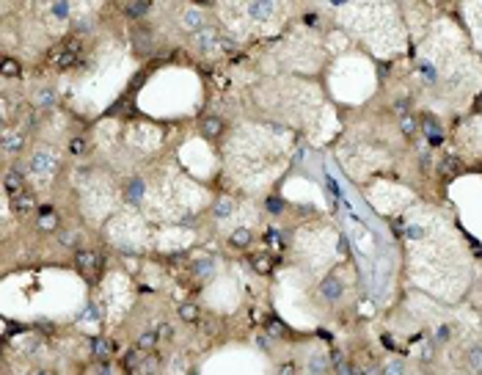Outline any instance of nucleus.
<instances>
[{"label": "nucleus", "instance_id": "nucleus-1", "mask_svg": "<svg viewBox=\"0 0 482 375\" xmlns=\"http://www.w3.org/2000/svg\"><path fill=\"white\" fill-rule=\"evenodd\" d=\"M422 130H424V136H427V141H430L432 146H438L441 141H444V133H441V124L432 116H422Z\"/></svg>", "mask_w": 482, "mask_h": 375}, {"label": "nucleus", "instance_id": "nucleus-2", "mask_svg": "<svg viewBox=\"0 0 482 375\" xmlns=\"http://www.w3.org/2000/svg\"><path fill=\"white\" fill-rule=\"evenodd\" d=\"M182 25H185L187 31H193V34H199L204 28V14L199 9H187L185 14H182Z\"/></svg>", "mask_w": 482, "mask_h": 375}, {"label": "nucleus", "instance_id": "nucleus-3", "mask_svg": "<svg viewBox=\"0 0 482 375\" xmlns=\"http://www.w3.org/2000/svg\"><path fill=\"white\" fill-rule=\"evenodd\" d=\"M22 144H25V138L19 136V133H6L3 136V152L6 154H17L22 149Z\"/></svg>", "mask_w": 482, "mask_h": 375}, {"label": "nucleus", "instance_id": "nucleus-4", "mask_svg": "<svg viewBox=\"0 0 482 375\" xmlns=\"http://www.w3.org/2000/svg\"><path fill=\"white\" fill-rule=\"evenodd\" d=\"M193 44H199V47L218 44V31H215V28H201L199 34H193Z\"/></svg>", "mask_w": 482, "mask_h": 375}, {"label": "nucleus", "instance_id": "nucleus-5", "mask_svg": "<svg viewBox=\"0 0 482 375\" xmlns=\"http://www.w3.org/2000/svg\"><path fill=\"white\" fill-rule=\"evenodd\" d=\"M14 210H17L19 215H28L33 210V196H31V193H17V196H14Z\"/></svg>", "mask_w": 482, "mask_h": 375}, {"label": "nucleus", "instance_id": "nucleus-6", "mask_svg": "<svg viewBox=\"0 0 482 375\" xmlns=\"http://www.w3.org/2000/svg\"><path fill=\"white\" fill-rule=\"evenodd\" d=\"M3 185H6V190L9 193H22V177H17V174H6V179H3Z\"/></svg>", "mask_w": 482, "mask_h": 375}, {"label": "nucleus", "instance_id": "nucleus-7", "mask_svg": "<svg viewBox=\"0 0 482 375\" xmlns=\"http://www.w3.org/2000/svg\"><path fill=\"white\" fill-rule=\"evenodd\" d=\"M223 130V121L218 119V116H210V119L204 121V136H210V138H215Z\"/></svg>", "mask_w": 482, "mask_h": 375}, {"label": "nucleus", "instance_id": "nucleus-8", "mask_svg": "<svg viewBox=\"0 0 482 375\" xmlns=\"http://www.w3.org/2000/svg\"><path fill=\"white\" fill-rule=\"evenodd\" d=\"M75 262L80 265V268H94V265H97V254H94V251H77Z\"/></svg>", "mask_w": 482, "mask_h": 375}, {"label": "nucleus", "instance_id": "nucleus-9", "mask_svg": "<svg viewBox=\"0 0 482 375\" xmlns=\"http://www.w3.org/2000/svg\"><path fill=\"white\" fill-rule=\"evenodd\" d=\"M322 292H325L328 298H339V295H342V287H339L336 279H325V284H322Z\"/></svg>", "mask_w": 482, "mask_h": 375}, {"label": "nucleus", "instance_id": "nucleus-10", "mask_svg": "<svg viewBox=\"0 0 482 375\" xmlns=\"http://www.w3.org/2000/svg\"><path fill=\"white\" fill-rule=\"evenodd\" d=\"M94 356L97 358H108L110 356V342L108 340H94Z\"/></svg>", "mask_w": 482, "mask_h": 375}, {"label": "nucleus", "instance_id": "nucleus-11", "mask_svg": "<svg viewBox=\"0 0 482 375\" xmlns=\"http://www.w3.org/2000/svg\"><path fill=\"white\" fill-rule=\"evenodd\" d=\"M248 240H251V232H248V229H240V232H234V235H232V246L246 248Z\"/></svg>", "mask_w": 482, "mask_h": 375}, {"label": "nucleus", "instance_id": "nucleus-12", "mask_svg": "<svg viewBox=\"0 0 482 375\" xmlns=\"http://www.w3.org/2000/svg\"><path fill=\"white\" fill-rule=\"evenodd\" d=\"M149 9H152V3H130L127 14H130V17H141V14H146Z\"/></svg>", "mask_w": 482, "mask_h": 375}, {"label": "nucleus", "instance_id": "nucleus-13", "mask_svg": "<svg viewBox=\"0 0 482 375\" xmlns=\"http://www.w3.org/2000/svg\"><path fill=\"white\" fill-rule=\"evenodd\" d=\"M55 221H58V218H55L50 210H42V218H39V226H42V229H55Z\"/></svg>", "mask_w": 482, "mask_h": 375}, {"label": "nucleus", "instance_id": "nucleus-14", "mask_svg": "<svg viewBox=\"0 0 482 375\" xmlns=\"http://www.w3.org/2000/svg\"><path fill=\"white\" fill-rule=\"evenodd\" d=\"M468 361H471V367L477 370V373H482V348H471V353H468Z\"/></svg>", "mask_w": 482, "mask_h": 375}, {"label": "nucleus", "instance_id": "nucleus-15", "mask_svg": "<svg viewBox=\"0 0 482 375\" xmlns=\"http://www.w3.org/2000/svg\"><path fill=\"white\" fill-rule=\"evenodd\" d=\"M179 317H182V320H187V323H193L196 317H199V309L190 307V304H185V307L179 309Z\"/></svg>", "mask_w": 482, "mask_h": 375}, {"label": "nucleus", "instance_id": "nucleus-16", "mask_svg": "<svg viewBox=\"0 0 482 375\" xmlns=\"http://www.w3.org/2000/svg\"><path fill=\"white\" fill-rule=\"evenodd\" d=\"M402 373H405L402 361H389V364L383 367V375H402Z\"/></svg>", "mask_w": 482, "mask_h": 375}, {"label": "nucleus", "instance_id": "nucleus-17", "mask_svg": "<svg viewBox=\"0 0 482 375\" xmlns=\"http://www.w3.org/2000/svg\"><path fill=\"white\" fill-rule=\"evenodd\" d=\"M3 75H6V77L19 75V64H17V61H11V58H6V64H3Z\"/></svg>", "mask_w": 482, "mask_h": 375}, {"label": "nucleus", "instance_id": "nucleus-18", "mask_svg": "<svg viewBox=\"0 0 482 375\" xmlns=\"http://www.w3.org/2000/svg\"><path fill=\"white\" fill-rule=\"evenodd\" d=\"M69 152H72V154H77V157H80V154L85 152V141H83V138H75V141H72V144H69Z\"/></svg>", "mask_w": 482, "mask_h": 375}, {"label": "nucleus", "instance_id": "nucleus-19", "mask_svg": "<svg viewBox=\"0 0 482 375\" xmlns=\"http://www.w3.org/2000/svg\"><path fill=\"white\" fill-rule=\"evenodd\" d=\"M399 124H402V133H405V136H414V130H416V121L411 119V116H402V121H399Z\"/></svg>", "mask_w": 482, "mask_h": 375}, {"label": "nucleus", "instance_id": "nucleus-20", "mask_svg": "<svg viewBox=\"0 0 482 375\" xmlns=\"http://www.w3.org/2000/svg\"><path fill=\"white\" fill-rule=\"evenodd\" d=\"M154 342H157V334H154V331H146V334H141V348H152Z\"/></svg>", "mask_w": 482, "mask_h": 375}, {"label": "nucleus", "instance_id": "nucleus-21", "mask_svg": "<svg viewBox=\"0 0 482 375\" xmlns=\"http://www.w3.org/2000/svg\"><path fill=\"white\" fill-rule=\"evenodd\" d=\"M36 102H42V105H52V91H47V88L36 91Z\"/></svg>", "mask_w": 482, "mask_h": 375}, {"label": "nucleus", "instance_id": "nucleus-22", "mask_svg": "<svg viewBox=\"0 0 482 375\" xmlns=\"http://www.w3.org/2000/svg\"><path fill=\"white\" fill-rule=\"evenodd\" d=\"M124 364H127V367H135L138 364V353H135V350H130L127 356H124Z\"/></svg>", "mask_w": 482, "mask_h": 375}, {"label": "nucleus", "instance_id": "nucleus-23", "mask_svg": "<svg viewBox=\"0 0 482 375\" xmlns=\"http://www.w3.org/2000/svg\"><path fill=\"white\" fill-rule=\"evenodd\" d=\"M279 375H295V364H284L279 370Z\"/></svg>", "mask_w": 482, "mask_h": 375}, {"label": "nucleus", "instance_id": "nucleus-24", "mask_svg": "<svg viewBox=\"0 0 482 375\" xmlns=\"http://www.w3.org/2000/svg\"><path fill=\"white\" fill-rule=\"evenodd\" d=\"M61 243H64V246H75V235H72V232H66V235L61 238Z\"/></svg>", "mask_w": 482, "mask_h": 375}, {"label": "nucleus", "instance_id": "nucleus-25", "mask_svg": "<svg viewBox=\"0 0 482 375\" xmlns=\"http://www.w3.org/2000/svg\"><path fill=\"white\" fill-rule=\"evenodd\" d=\"M331 358H333V364H345V356H342V350H333V353H331Z\"/></svg>", "mask_w": 482, "mask_h": 375}, {"label": "nucleus", "instance_id": "nucleus-26", "mask_svg": "<svg viewBox=\"0 0 482 375\" xmlns=\"http://www.w3.org/2000/svg\"><path fill=\"white\" fill-rule=\"evenodd\" d=\"M339 373H342V375H353V367H347V364H339Z\"/></svg>", "mask_w": 482, "mask_h": 375}, {"label": "nucleus", "instance_id": "nucleus-27", "mask_svg": "<svg viewBox=\"0 0 482 375\" xmlns=\"http://www.w3.org/2000/svg\"><path fill=\"white\" fill-rule=\"evenodd\" d=\"M33 375H52L50 370H39V373H33Z\"/></svg>", "mask_w": 482, "mask_h": 375}]
</instances>
